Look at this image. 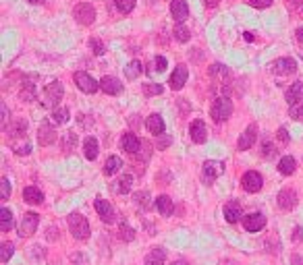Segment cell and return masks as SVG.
Masks as SVG:
<instances>
[{"mask_svg":"<svg viewBox=\"0 0 303 265\" xmlns=\"http://www.w3.org/2000/svg\"><path fill=\"white\" fill-rule=\"evenodd\" d=\"M69 230L73 234V238L77 240H87L89 238V222L85 216H81L79 211H73V214L69 216Z\"/></svg>","mask_w":303,"mask_h":265,"instance_id":"6da1fadb","label":"cell"},{"mask_svg":"<svg viewBox=\"0 0 303 265\" xmlns=\"http://www.w3.org/2000/svg\"><path fill=\"white\" fill-rule=\"evenodd\" d=\"M210 114H212V120H214V123H224V120H229L231 114H233V101H231L229 97H218V99H214Z\"/></svg>","mask_w":303,"mask_h":265,"instance_id":"7a4b0ae2","label":"cell"},{"mask_svg":"<svg viewBox=\"0 0 303 265\" xmlns=\"http://www.w3.org/2000/svg\"><path fill=\"white\" fill-rule=\"evenodd\" d=\"M222 172H224V164L216 162V160H208V162H204V166H201V178H204L206 185H212Z\"/></svg>","mask_w":303,"mask_h":265,"instance_id":"3957f363","label":"cell"},{"mask_svg":"<svg viewBox=\"0 0 303 265\" xmlns=\"http://www.w3.org/2000/svg\"><path fill=\"white\" fill-rule=\"evenodd\" d=\"M73 17L79 25H91L96 21V9L89 3H79L73 11Z\"/></svg>","mask_w":303,"mask_h":265,"instance_id":"277c9868","label":"cell"},{"mask_svg":"<svg viewBox=\"0 0 303 265\" xmlns=\"http://www.w3.org/2000/svg\"><path fill=\"white\" fill-rule=\"evenodd\" d=\"M63 95H65V87H63V83H61V81H52V83H48V87H46V91H44L46 104H48V106H52V108H56V106L61 104Z\"/></svg>","mask_w":303,"mask_h":265,"instance_id":"5b68a950","label":"cell"},{"mask_svg":"<svg viewBox=\"0 0 303 265\" xmlns=\"http://www.w3.org/2000/svg\"><path fill=\"white\" fill-rule=\"evenodd\" d=\"M73 79H75V85H77L83 93H96V91L100 89V81H96L91 75H87V73H83V71H77Z\"/></svg>","mask_w":303,"mask_h":265,"instance_id":"8992f818","label":"cell"},{"mask_svg":"<svg viewBox=\"0 0 303 265\" xmlns=\"http://www.w3.org/2000/svg\"><path fill=\"white\" fill-rule=\"evenodd\" d=\"M241 185H243V189H245L247 193H258V191H262V187H264V178H262L260 172L249 170V172L243 174Z\"/></svg>","mask_w":303,"mask_h":265,"instance_id":"52a82bcc","label":"cell"},{"mask_svg":"<svg viewBox=\"0 0 303 265\" xmlns=\"http://www.w3.org/2000/svg\"><path fill=\"white\" fill-rule=\"evenodd\" d=\"M93 207H96V211H98L100 220H102L104 224H115V220H117V214H115L112 205H110L106 199H96Z\"/></svg>","mask_w":303,"mask_h":265,"instance_id":"ba28073f","label":"cell"},{"mask_svg":"<svg viewBox=\"0 0 303 265\" xmlns=\"http://www.w3.org/2000/svg\"><path fill=\"white\" fill-rule=\"evenodd\" d=\"M37 224H40V216L35 214V211H27V214L23 216V220H21V224H19V234L21 236H31L37 230Z\"/></svg>","mask_w":303,"mask_h":265,"instance_id":"9c48e42d","label":"cell"},{"mask_svg":"<svg viewBox=\"0 0 303 265\" xmlns=\"http://www.w3.org/2000/svg\"><path fill=\"white\" fill-rule=\"evenodd\" d=\"M256 139H258V125H249V127L241 133L239 143H237V149H239V151H245V149H249V147H254Z\"/></svg>","mask_w":303,"mask_h":265,"instance_id":"30bf717a","label":"cell"},{"mask_svg":"<svg viewBox=\"0 0 303 265\" xmlns=\"http://www.w3.org/2000/svg\"><path fill=\"white\" fill-rule=\"evenodd\" d=\"M189 135H191V141L193 143H206V139H208V127H206V123L195 118L189 125Z\"/></svg>","mask_w":303,"mask_h":265,"instance_id":"8fae6325","label":"cell"},{"mask_svg":"<svg viewBox=\"0 0 303 265\" xmlns=\"http://www.w3.org/2000/svg\"><path fill=\"white\" fill-rule=\"evenodd\" d=\"M264 226H266V216L260 214V211H256V214H249V216L243 218V228L247 232H260Z\"/></svg>","mask_w":303,"mask_h":265,"instance_id":"7c38bea8","label":"cell"},{"mask_svg":"<svg viewBox=\"0 0 303 265\" xmlns=\"http://www.w3.org/2000/svg\"><path fill=\"white\" fill-rule=\"evenodd\" d=\"M54 141H56V129H54V125H50L48 120L42 123L40 129H37V143L46 147V145L54 143Z\"/></svg>","mask_w":303,"mask_h":265,"instance_id":"4fadbf2b","label":"cell"},{"mask_svg":"<svg viewBox=\"0 0 303 265\" xmlns=\"http://www.w3.org/2000/svg\"><path fill=\"white\" fill-rule=\"evenodd\" d=\"M272 73L280 75V77L293 75V73H297V63L293 58H278V60L272 63Z\"/></svg>","mask_w":303,"mask_h":265,"instance_id":"5bb4252c","label":"cell"},{"mask_svg":"<svg viewBox=\"0 0 303 265\" xmlns=\"http://www.w3.org/2000/svg\"><path fill=\"white\" fill-rule=\"evenodd\" d=\"M187 79H189V69H187L185 65H179V67L173 71V75H171V79H168V85H171V89L179 91V89H183V85L187 83Z\"/></svg>","mask_w":303,"mask_h":265,"instance_id":"9a60e30c","label":"cell"},{"mask_svg":"<svg viewBox=\"0 0 303 265\" xmlns=\"http://www.w3.org/2000/svg\"><path fill=\"white\" fill-rule=\"evenodd\" d=\"M141 139L135 135V133H125L123 135V139H121V149L125 151V153H131V155H137L139 153V149H141Z\"/></svg>","mask_w":303,"mask_h":265,"instance_id":"2e32d148","label":"cell"},{"mask_svg":"<svg viewBox=\"0 0 303 265\" xmlns=\"http://www.w3.org/2000/svg\"><path fill=\"white\" fill-rule=\"evenodd\" d=\"M100 89H102L104 93H108V95H119L123 91V83L117 77L106 75V77L100 79Z\"/></svg>","mask_w":303,"mask_h":265,"instance_id":"e0dca14e","label":"cell"},{"mask_svg":"<svg viewBox=\"0 0 303 265\" xmlns=\"http://www.w3.org/2000/svg\"><path fill=\"white\" fill-rule=\"evenodd\" d=\"M241 218H245V216H243V209H241L239 201H231V203L224 205V220L229 224H237Z\"/></svg>","mask_w":303,"mask_h":265,"instance_id":"ac0fdd59","label":"cell"},{"mask_svg":"<svg viewBox=\"0 0 303 265\" xmlns=\"http://www.w3.org/2000/svg\"><path fill=\"white\" fill-rule=\"evenodd\" d=\"M297 205V193L293 189H282L278 193V207L285 211H291Z\"/></svg>","mask_w":303,"mask_h":265,"instance_id":"d6986e66","label":"cell"},{"mask_svg":"<svg viewBox=\"0 0 303 265\" xmlns=\"http://www.w3.org/2000/svg\"><path fill=\"white\" fill-rule=\"evenodd\" d=\"M171 15L181 23L189 17V5L185 3V0H173L171 3Z\"/></svg>","mask_w":303,"mask_h":265,"instance_id":"ffe728a7","label":"cell"},{"mask_svg":"<svg viewBox=\"0 0 303 265\" xmlns=\"http://www.w3.org/2000/svg\"><path fill=\"white\" fill-rule=\"evenodd\" d=\"M145 127H147V131L152 135H156V137H160L164 133V120H162L160 114H149L147 120H145Z\"/></svg>","mask_w":303,"mask_h":265,"instance_id":"44dd1931","label":"cell"},{"mask_svg":"<svg viewBox=\"0 0 303 265\" xmlns=\"http://www.w3.org/2000/svg\"><path fill=\"white\" fill-rule=\"evenodd\" d=\"M285 99H287V104H289V106H295L297 101H301V99H303V83H301V81L293 83V85L287 89Z\"/></svg>","mask_w":303,"mask_h":265,"instance_id":"7402d4cb","label":"cell"},{"mask_svg":"<svg viewBox=\"0 0 303 265\" xmlns=\"http://www.w3.org/2000/svg\"><path fill=\"white\" fill-rule=\"evenodd\" d=\"M164 261H166V253L162 247H154L145 255V265H164Z\"/></svg>","mask_w":303,"mask_h":265,"instance_id":"603a6c76","label":"cell"},{"mask_svg":"<svg viewBox=\"0 0 303 265\" xmlns=\"http://www.w3.org/2000/svg\"><path fill=\"white\" fill-rule=\"evenodd\" d=\"M23 199H25V203H29V205H42V203H44V193H42L37 187H27V189L23 191Z\"/></svg>","mask_w":303,"mask_h":265,"instance_id":"cb8c5ba5","label":"cell"},{"mask_svg":"<svg viewBox=\"0 0 303 265\" xmlns=\"http://www.w3.org/2000/svg\"><path fill=\"white\" fill-rule=\"evenodd\" d=\"M156 207H158V211L162 216H173V211H175V203H173V199L168 195H160L156 199Z\"/></svg>","mask_w":303,"mask_h":265,"instance_id":"d4e9b609","label":"cell"},{"mask_svg":"<svg viewBox=\"0 0 303 265\" xmlns=\"http://www.w3.org/2000/svg\"><path fill=\"white\" fill-rule=\"evenodd\" d=\"M98 151H100V145H98L96 137H87L83 141V153H85V157H87V160H96Z\"/></svg>","mask_w":303,"mask_h":265,"instance_id":"484cf974","label":"cell"},{"mask_svg":"<svg viewBox=\"0 0 303 265\" xmlns=\"http://www.w3.org/2000/svg\"><path fill=\"white\" fill-rule=\"evenodd\" d=\"M131 187H133V176L125 174V176H121V178L112 185V191L119 193V195H127V193L131 191Z\"/></svg>","mask_w":303,"mask_h":265,"instance_id":"4316f807","label":"cell"},{"mask_svg":"<svg viewBox=\"0 0 303 265\" xmlns=\"http://www.w3.org/2000/svg\"><path fill=\"white\" fill-rule=\"evenodd\" d=\"M121 168H123V160H121L119 155H110L108 160H106V164H104V174L106 176H115Z\"/></svg>","mask_w":303,"mask_h":265,"instance_id":"83f0119b","label":"cell"},{"mask_svg":"<svg viewBox=\"0 0 303 265\" xmlns=\"http://www.w3.org/2000/svg\"><path fill=\"white\" fill-rule=\"evenodd\" d=\"M25 131H27V123H25V120H17V123H13L11 127H7L9 141H13L15 137H17V139H19V137H23V135H25Z\"/></svg>","mask_w":303,"mask_h":265,"instance_id":"f1b7e54d","label":"cell"},{"mask_svg":"<svg viewBox=\"0 0 303 265\" xmlns=\"http://www.w3.org/2000/svg\"><path fill=\"white\" fill-rule=\"evenodd\" d=\"M208 73H210V77H212V79H216V81H224V79H229V77H231L229 67H224V65H220V63L212 65Z\"/></svg>","mask_w":303,"mask_h":265,"instance_id":"f546056e","label":"cell"},{"mask_svg":"<svg viewBox=\"0 0 303 265\" xmlns=\"http://www.w3.org/2000/svg\"><path fill=\"white\" fill-rule=\"evenodd\" d=\"M295 157H291V155H285L282 160L278 162V172L282 174V176H291L293 172H295Z\"/></svg>","mask_w":303,"mask_h":265,"instance_id":"4dcf8cb0","label":"cell"},{"mask_svg":"<svg viewBox=\"0 0 303 265\" xmlns=\"http://www.w3.org/2000/svg\"><path fill=\"white\" fill-rule=\"evenodd\" d=\"M11 228H13V211L9 207H3L0 209V230L9 232Z\"/></svg>","mask_w":303,"mask_h":265,"instance_id":"1f68e13d","label":"cell"},{"mask_svg":"<svg viewBox=\"0 0 303 265\" xmlns=\"http://www.w3.org/2000/svg\"><path fill=\"white\" fill-rule=\"evenodd\" d=\"M173 33H175V39H177V42H181V44H185V42H189V39H191V31H189L183 23H177V25H175V29H173Z\"/></svg>","mask_w":303,"mask_h":265,"instance_id":"d6a6232c","label":"cell"},{"mask_svg":"<svg viewBox=\"0 0 303 265\" xmlns=\"http://www.w3.org/2000/svg\"><path fill=\"white\" fill-rule=\"evenodd\" d=\"M19 95H21V99H25V101H33V99H35V83L25 81L23 87H21V91H19Z\"/></svg>","mask_w":303,"mask_h":265,"instance_id":"836d02e7","label":"cell"},{"mask_svg":"<svg viewBox=\"0 0 303 265\" xmlns=\"http://www.w3.org/2000/svg\"><path fill=\"white\" fill-rule=\"evenodd\" d=\"M141 63L139 60H133V63H129L127 67H125V75H127V79H137L139 75H141Z\"/></svg>","mask_w":303,"mask_h":265,"instance_id":"e575fe53","label":"cell"},{"mask_svg":"<svg viewBox=\"0 0 303 265\" xmlns=\"http://www.w3.org/2000/svg\"><path fill=\"white\" fill-rule=\"evenodd\" d=\"M149 193L147 191H137V193H133V201L141 207V209H149Z\"/></svg>","mask_w":303,"mask_h":265,"instance_id":"d590c367","label":"cell"},{"mask_svg":"<svg viewBox=\"0 0 303 265\" xmlns=\"http://www.w3.org/2000/svg\"><path fill=\"white\" fill-rule=\"evenodd\" d=\"M119 238L125 240V242H131V240L135 238V232H133V228H131L127 222L121 224V228H119Z\"/></svg>","mask_w":303,"mask_h":265,"instance_id":"8d00e7d4","label":"cell"},{"mask_svg":"<svg viewBox=\"0 0 303 265\" xmlns=\"http://www.w3.org/2000/svg\"><path fill=\"white\" fill-rule=\"evenodd\" d=\"M13 253H15V244L13 242H5L3 247H0V261L9 263V259L13 257Z\"/></svg>","mask_w":303,"mask_h":265,"instance_id":"74e56055","label":"cell"},{"mask_svg":"<svg viewBox=\"0 0 303 265\" xmlns=\"http://www.w3.org/2000/svg\"><path fill=\"white\" fill-rule=\"evenodd\" d=\"M164 91V87L160 83H143V95H160Z\"/></svg>","mask_w":303,"mask_h":265,"instance_id":"f35d334b","label":"cell"},{"mask_svg":"<svg viewBox=\"0 0 303 265\" xmlns=\"http://www.w3.org/2000/svg\"><path fill=\"white\" fill-rule=\"evenodd\" d=\"M52 116H54V123H56V125H65V123H69V118H71L69 108H56V110L52 112Z\"/></svg>","mask_w":303,"mask_h":265,"instance_id":"ab89813d","label":"cell"},{"mask_svg":"<svg viewBox=\"0 0 303 265\" xmlns=\"http://www.w3.org/2000/svg\"><path fill=\"white\" fill-rule=\"evenodd\" d=\"M115 5L123 15H129L135 9V0H115Z\"/></svg>","mask_w":303,"mask_h":265,"instance_id":"60d3db41","label":"cell"},{"mask_svg":"<svg viewBox=\"0 0 303 265\" xmlns=\"http://www.w3.org/2000/svg\"><path fill=\"white\" fill-rule=\"evenodd\" d=\"M152 149H154V147H152L149 143H141V149H139V153L135 155L137 157V160H141V162H149V157H152Z\"/></svg>","mask_w":303,"mask_h":265,"instance_id":"b9f144b4","label":"cell"},{"mask_svg":"<svg viewBox=\"0 0 303 265\" xmlns=\"http://www.w3.org/2000/svg\"><path fill=\"white\" fill-rule=\"evenodd\" d=\"M89 48H91V52H93L96 56H102L104 52H106L104 42H100V39H96V37H91V39H89Z\"/></svg>","mask_w":303,"mask_h":265,"instance_id":"7bdbcfd3","label":"cell"},{"mask_svg":"<svg viewBox=\"0 0 303 265\" xmlns=\"http://www.w3.org/2000/svg\"><path fill=\"white\" fill-rule=\"evenodd\" d=\"M289 114H291V118H293V120H299V118H303V99H301V101H297L295 106H291Z\"/></svg>","mask_w":303,"mask_h":265,"instance_id":"ee69618b","label":"cell"},{"mask_svg":"<svg viewBox=\"0 0 303 265\" xmlns=\"http://www.w3.org/2000/svg\"><path fill=\"white\" fill-rule=\"evenodd\" d=\"M262 155L266 157V160H272V157H276V147H274L272 143L264 141V145H262Z\"/></svg>","mask_w":303,"mask_h":265,"instance_id":"f6af8a7d","label":"cell"},{"mask_svg":"<svg viewBox=\"0 0 303 265\" xmlns=\"http://www.w3.org/2000/svg\"><path fill=\"white\" fill-rule=\"evenodd\" d=\"M245 3L249 7H254V9H268L274 3V0H245Z\"/></svg>","mask_w":303,"mask_h":265,"instance_id":"bcb514c9","label":"cell"},{"mask_svg":"<svg viewBox=\"0 0 303 265\" xmlns=\"http://www.w3.org/2000/svg\"><path fill=\"white\" fill-rule=\"evenodd\" d=\"M9 195H11V182L9 178H3L0 180V199H9Z\"/></svg>","mask_w":303,"mask_h":265,"instance_id":"7dc6e473","label":"cell"},{"mask_svg":"<svg viewBox=\"0 0 303 265\" xmlns=\"http://www.w3.org/2000/svg\"><path fill=\"white\" fill-rule=\"evenodd\" d=\"M152 65H154V71H156V73H164V71H166V67H168V63H166V58H164V56H156Z\"/></svg>","mask_w":303,"mask_h":265,"instance_id":"c3c4849f","label":"cell"},{"mask_svg":"<svg viewBox=\"0 0 303 265\" xmlns=\"http://www.w3.org/2000/svg\"><path fill=\"white\" fill-rule=\"evenodd\" d=\"M75 141H77L75 133H67V137H65V143H63V147H65L67 151H71V149L75 147Z\"/></svg>","mask_w":303,"mask_h":265,"instance_id":"681fc988","label":"cell"},{"mask_svg":"<svg viewBox=\"0 0 303 265\" xmlns=\"http://www.w3.org/2000/svg\"><path fill=\"white\" fill-rule=\"evenodd\" d=\"M276 137H278V141H280V143H289V133H287V129H282V127H280V129L276 131Z\"/></svg>","mask_w":303,"mask_h":265,"instance_id":"f907efd6","label":"cell"},{"mask_svg":"<svg viewBox=\"0 0 303 265\" xmlns=\"http://www.w3.org/2000/svg\"><path fill=\"white\" fill-rule=\"evenodd\" d=\"M171 143H173V139H171V137H164V135H160V137H158V147H160V149L168 147Z\"/></svg>","mask_w":303,"mask_h":265,"instance_id":"816d5d0a","label":"cell"},{"mask_svg":"<svg viewBox=\"0 0 303 265\" xmlns=\"http://www.w3.org/2000/svg\"><path fill=\"white\" fill-rule=\"evenodd\" d=\"M293 240H295V242H297V240H303V228L297 226V228L293 230Z\"/></svg>","mask_w":303,"mask_h":265,"instance_id":"f5cc1de1","label":"cell"},{"mask_svg":"<svg viewBox=\"0 0 303 265\" xmlns=\"http://www.w3.org/2000/svg\"><path fill=\"white\" fill-rule=\"evenodd\" d=\"M7 123H9V110H7V106L3 104V127L7 129Z\"/></svg>","mask_w":303,"mask_h":265,"instance_id":"db71d44e","label":"cell"},{"mask_svg":"<svg viewBox=\"0 0 303 265\" xmlns=\"http://www.w3.org/2000/svg\"><path fill=\"white\" fill-rule=\"evenodd\" d=\"M295 35H297V42H299V44H303V27H299V29L295 31Z\"/></svg>","mask_w":303,"mask_h":265,"instance_id":"11a10c76","label":"cell"},{"mask_svg":"<svg viewBox=\"0 0 303 265\" xmlns=\"http://www.w3.org/2000/svg\"><path fill=\"white\" fill-rule=\"evenodd\" d=\"M293 263H295V265H303V257H299V255H293Z\"/></svg>","mask_w":303,"mask_h":265,"instance_id":"9f6ffc18","label":"cell"},{"mask_svg":"<svg viewBox=\"0 0 303 265\" xmlns=\"http://www.w3.org/2000/svg\"><path fill=\"white\" fill-rule=\"evenodd\" d=\"M206 5H208V9H214L218 5V0H206Z\"/></svg>","mask_w":303,"mask_h":265,"instance_id":"6f0895ef","label":"cell"},{"mask_svg":"<svg viewBox=\"0 0 303 265\" xmlns=\"http://www.w3.org/2000/svg\"><path fill=\"white\" fill-rule=\"evenodd\" d=\"M220 265H239V263H237V261H231V259H224Z\"/></svg>","mask_w":303,"mask_h":265,"instance_id":"680465c9","label":"cell"},{"mask_svg":"<svg viewBox=\"0 0 303 265\" xmlns=\"http://www.w3.org/2000/svg\"><path fill=\"white\" fill-rule=\"evenodd\" d=\"M27 3H31V5H42L44 0H27Z\"/></svg>","mask_w":303,"mask_h":265,"instance_id":"91938a15","label":"cell"},{"mask_svg":"<svg viewBox=\"0 0 303 265\" xmlns=\"http://www.w3.org/2000/svg\"><path fill=\"white\" fill-rule=\"evenodd\" d=\"M173 265H189V263H187V261H175Z\"/></svg>","mask_w":303,"mask_h":265,"instance_id":"94428289","label":"cell"},{"mask_svg":"<svg viewBox=\"0 0 303 265\" xmlns=\"http://www.w3.org/2000/svg\"><path fill=\"white\" fill-rule=\"evenodd\" d=\"M291 3H297V0H291Z\"/></svg>","mask_w":303,"mask_h":265,"instance_id":"6125c7cd","label":"cell"}]
</instances>
